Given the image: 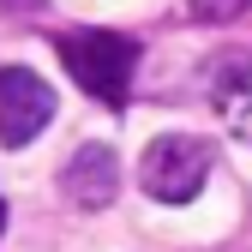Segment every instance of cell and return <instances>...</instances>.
I'll use <instances>...</instances> for the list:
<instances>
[{
	"mask_svg": "<svg viewBox=\"0 0 252 252\" xmlns=\"http://www.w3.org/2000/svg\"><path fill=\"white\" fill-rule=\"evenodd\" d=\"M60 186H66V198H72L78 210H102V204H114V192H120V156H114L108 144H84L72 162H66Z\"/></svg>",
	"mask_w": 252,
	"mask_h": 252,
	"instance_id": "277c9868",
	"label": "cell"
},
{
	"mask_svg": "<svg viewBox=\"0 0 252 252\" xmlns=\"http://www.w3.org/2000/svg\"><path fill=\"white\" fill-rule=\"evenodd\" d=\"M0 228H6V204H0Z\"/></svg>",
	"mask_w": 252,
	"mask_h": 252,
	"instance_id": "52a82bcc",
	"label": "cell"
},
{
	"mask_svg": "<svg viewBox=\"0 0 252 252\" xmlns=\"http://www.w3.org/2000/svg\"><path fill=\"white\" fill-rule=\"evenodd\" d=\"M60 60H66V72L84 96L120 108L138 72V42L120 36V30H72V36H60Z\"/></svg>",
	"mask_w": 252,
	"mask_h": 252,
	"instance_id": "6da1fadb",
	"label": "cell"
},
{
	"mask_svg": "<svg viewBox=\"0 0 252 252\" xmlns=\"http://www.w3.org/2000/svg\"><path fill=\"white\" fill-rule=\"evenodd\" d=\"M210 162H216L210 138H198V132H162V138H150L144 156H138V186L156 204H192L204 192V180H210Z\"/></svg>",
	"mask_w": 252,
	"mask_h": 252,
	"instance_id": "7a4b0ae2",
	"label": "cell"
},
{
	"mask_svg": "<svg viewBox=\"0 0 252 252\" xmlns=\"http://www.w3.org/2000/svg\"><path fill=\"white\" fill-rule=\"evenodd\" d=\"M54 120V90L30 66H0V144L24 150L30 138Z\"/></svg>",
	"mask_w": 252,
	"mask_h": 252,
	"instance_id": "3957f363",
	"label": "cell"
},
{
	"mask_svg": "<svg viewBox=\"0 0 252 252\" xmlns=\"http://www.w3.org/2000/svg\"><path fill=\"white\" fill-rule=\"evenodd\" d=\"M210 96H216V114L228 120V132L252 144V54L246 60H228V66L216 72Z\"/></svg>",
	"mask_w": 252,
	"mask_h": 252,
	"instance_id": "5b68a950",
	"label": "cell"
},
{
	"mask_svg": "<svg viewBox=\"0 0 252 252\" xmlns=\"http://www.w3.org/2000/svg\"><path fill=\"white\" fill-rule=\"evenodd\" d=\"M186 6H192V18H204V24H228V18L252 12V0H186Z\"/></svg>",
	"mask_w": 252,
	"mask_h": 252,
	"instance_id": "8992f818",
	"label": "cell"
}]
</instances>
